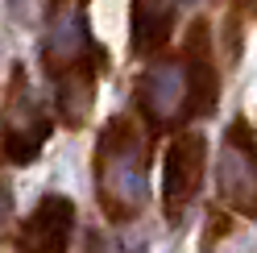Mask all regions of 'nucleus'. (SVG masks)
<instances>
[{"label": "nucleus", "instance_id": "6e6552de", "mask_svg": "<svg viewBox=\"0 0 257 253\" xmlns=\"http://www.w3.org/2000/svg\"><path fill=\"white\" fill-rule=\"evenodd\" d=\"M174 0H133V54H154L170 42Z\"/></svg>", "mask_w": 257, "mask_h": 253}, {"label": "nucleus", "instance_id": "1a4fd4ad", "mask_svg": "<svg viewBox=\"0 0 257 253\" xmlns=\"http://www.w3.org/2000/svg\"><path fill=\"white\" fill-rule=\"evenodd\" d=\"M9 216H13V191H9V183L0 179V232H5V224H9Z\"/></svg>", "mask_w": 257, "mask_h": 253}, {"label": "nucleus", "instance_id": "f257e3e1", "mask_svg": "<svg viewBox=\"0 0 257 253\" xmlns=\"http://www.w3.org/2000/svg\"><path fill=\"white\" fill-rule=\"evenodd\" d=\"M212 104H216V71L207 62V38L195 25L183 58H162L141 75L137 108L154 129H170V124L207 116Z\"/></svg>", "mask_w": 257, "mask_h": 253}, {"label": "nucleus", "instance_id": "f03ea898", "mask_svg": "<svg viewBox=\"0 0 257 253\" xmlns=\"http://www.w3.org/2000/svg\"><path fill=\"white\" fill-rule=\"evenodd\" d=\"M95 195L108 220L128 224L146 208V137L124 116L108 120L95 146Z\"/></svg>", "mask_w": 257, "mask_h": 253}, {"label": "nucleus", "instance_id": "39448f33", "mask_svg": "<svg viewBox=\"0 0 257 253\" xmlns=\"http://www.w3.org/2000/svg\"><path fill=\"white\" fill-rule=\"evenodd\" d=\"M203 162H207L203 133L183 129V133L170 137V146L162 154V208H166V220H183V212L191 208V199L199 195Z\"/></svg>", "mask_w": 257, "mask_h": 253}, {"label": "nucleus", "instance_id": "7ed1b4c3", "mask_svg": "<svg viewBox=\"0 0 257 253\" xmlns=\"http://www.w3.org/2000/svg\"><path fill=\"white\" fill-rule=\"evenodd\" d=\"M216 183L232 212L257 220V146H253L249 120L228 124L224 146H220V162H216Z\"/></svg>", "mask_w": 257, "mask_h": 253}, {"label": "nucleus", "instance_id": "0eeeda50", "mask_svg": "<svg viewBox=\"0 0 257 253\" xmlns=\"http://www.w3.org/2000/svg\"><path fill=\"white\" fill-rule=\"evenodd\" d=\"M75 232V203L67 195H42L21 228L25 253H67Z\"/></svg>", "mask_w": 257, "mask_h": 253}, {"label": "nucleus", "instance_id": "20e7f679", "mask_svg": "<svg viewBox=\"0 0 257 253\" xmlns=\"http://www.w3.org/2000/svg\"><path fill=\"white\" fill-rule=\"evenodd\" d=\"M42 58H46V71L50 75H62L71 67H104L100 46H95L91 34H87L83 0H54Z\"/></svg>", "mask_w": 257, "mask_h": 253}, {"label": "nucleus", "instance_id": "423d86ee", "mask_svg": "<svg viewBox=\"0 0 257 253\" xmlns=\"http://www.w3.org/2000/svg\"><path fill=\"white\" fill-rule=\"evenodd\" d=\"M46 137H50V116L42 112V104L34 100V91H29L25 75L17 71V79H13V96L5 104V129H0V150H5L9 162H34V158L42 154Z\"/></svg>", "mask_w": 257, "mask_h": 253}, {"label": "nucleus", "instance_id": "9d476101", "mask_svg": "<svg viewBox=\"0 0 257 253\" xmlns=\"http://www.w3.org/2000/svg\"><path fill=\"white\" fill-rule=\"evenodd\" d=\"M87 253H108V249H104V236H100V232H87Z\"/></svg>", "mask_w": 257, "mask_h": 253}]
</instances>
